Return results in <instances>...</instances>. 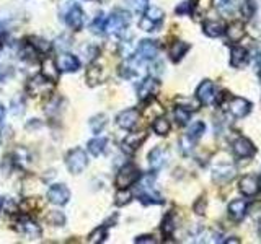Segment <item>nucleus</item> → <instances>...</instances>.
Listing matches in <instances>:
<instances>
[{
  "label": "nucleus",
  "mask_w": 261,
  "mask_h": 244,
  "mask_svg": "<svg viewBox=\"0 0 261 244\" xmlns=\"http://www.w3.org/2000/svg\"><path fill=\"white\" fill-rule=\"evenodd\" d=\"M226 25H224V21H219V20H207L204 21V25H202V29H204V33L209 36V38H219L224 33H226Z\"/></svg>",
  "instance_id": "aec40b11"
},
{
  "label": "nucleus",
  "mask_w": 261,
  "mask_h": 244,
  "mask_svg": "<svg viewBox=\"0 0 261 244\" xmlns=\"http://www.w3.org/2000/svg\"><path fill=\"white\" fill-rule=\"evenodd\" d=\"M136 242H139V244H142V242H146V244H154L155 239H154V236H152V234H144V236H137V238H136Z\"/></svg>",
  "instance_id": "49530a36"
},
{
  "label": "nucleus",
  "mask_w": 261,
  "mask_h": 244,
  "mask_svg": "<svg viewBox=\"0 0 261 244\" xmlns=\"http://www.w3.org/2000/svg\"><path fill=\"white\" fill-rule=\"evenodd\" d=\"M146 138H147L146 132H130V134H127L126 138L122 140L121 149L124 150L126 153L133 155L144 143V140H146Z\"/></svg>",
  "instance_id": "f8f14e48"
},
{
  "label": "nucleus",
  "mask_w": 261,
  "mask_h": 244,
  "mask_svg": "<svg viewBox=\"0 0 261 244\" xmlns=\"http://www.w3.org/2000/svg\"><path fill=\"white\" fill-rule=\"evenodd\" d=\"M193 140L190 138V137H183V138H181L180 140V145H181V152H183L185 155H190L191 152H193Z\"/></svg>",
  "instance_id": "c03bdc74"
},
{
  "label": "nucleus",
  "mask_w": 261,
  "mask_h": 244,
  "mask_svg": "<svg viewBox=\"0 0 261 244\" xmlns=\"http://www.w3.org/2000/svg\"><path fill=\"white\" fill-rule=\"evenodd\" d=\"M226 33L232 41L237 42L245 36V26L242 23H238V21H235V23H232L229 28H226Z\"/></svg>",
  "instance_id": "c85d7f7f"
},
{
  "label": "nucleus",
  "mask_w": 261,
  "mask_h": 244,
  "mask_svg": "<svg viewBox=\"0 0 261 244\" xmlns=\"http://www.w3.org/2000/svg\"><path fill=\"white\" fill-rule=\"evenodd\" d=\"M163 17L165 13L162 9H158V7H147V9L142 12V18L139 20V28L147 33L157 31V28L160 26V23L163 21Z\"/></svg>",
  "instance_id": "20e7f679"
},
{
  "label": "nucleus",
  "mask_w": 261,
  "mask_h": 244,
  "mask_svg": "<svg viewBox=\"0 0 261 244\" xmlns=\"http://www.w3.org/2000/svg\"><path fill=\"white\" fill-rule=\"evenodd\" d=\"M69 5L67 7H62V18L65 21V25H67L70 29H74V31H80L85 25V15H83V10L80 9V5H77L75 2H67Z\"/></svg>",
  "instance_id": "f03ea898"
},
{
  "label": "nucleus",
  "mask_w": 261,
  "mask_h": 244,
  "mask_svg": "<svg viewBox=\"0 0 261 244\" xmlns=\"http://www.w3.org/2000/svg\"><path fill=\"white\" fill-rule=\"evenodd\" d=\"M188 51H190V44L183 42V41H177L170 46L168 54H170V59L173 62H180L181 59L185 57V54L188 53Z\"/></svg>",
  "instance_id": "b1692460"
},
{
  "label": "nucleus",
  "mask_w": 261,
  "mask_h": 244,
  "mask_svg": "<svg viewBox=\"0 0 261 244\" xmlns=\"http://www.w3.org/2000/svg\"><path fill=\"white\" fill-rule=\"evenodd\" d=\"M166 160H168V152H166L163 147H157V149H154L149 153V165H150V169H154V171L162 169L165 166Z\"/></svg>",
  "instance_id": "f3484780"
},
{
  "label": "nucleus",
  "mask_w": 261,
  "mask_h": 244,
  "mask_svg": "<svg viewBox=\"0 0 261 244\" xmlns=\"http://www.w3.org/2000/svg\"><path fill=\"white\" fill-rule=\"evenodd\" d=\"M246 209H248V204H246V201H234V202H230L229 205V215L237 220V221H240L245 215H246Z\"/></svg>",
  "instance_id": "5701e85b"
},
{
  "label": "nucleus",
  "mask_w": 261,
  "mask_h": 244,
  "mask_svg": "<svg viewBox=\"0 0 261 244\" xmlns=\"http://www.w3.org/2000/svg\"><path fill=\"white\" fill-rule=\"evenodd\" d=\"M106 124H108V117L105 114H97V116H93L89 125H90V129L93 134H100L101 130H103L106 127Z\"/></svg>",
  "instance_id": "c756f323"
},
{
  "label": "nucleus",
  "mask_w": 261,
  "mask_h": 244,
  "mask_svg": "<svg viewBox=\"0 0 261 244\" xmlns=\"http://www.w3.org/2000/svg\"><path fill=\"white\" fill-rule=\"evenodd\" d=\"M137 184V197L144 205H150V204H163L162 196L158 194L154 187V176H141V179L136 182Z\"/></svg>",
  "instance_id": "f257e3e1"
},
{
  "label": "nucleus",
  "mask_w": 261,
  "mask_h": 244,
  "mask_svg": "<svg viewBox=\"0 0 261 244\" xmlns=\"http://www.w3.org/2000/svg\"><path fill=\"white\" fill-rule=\"evenodd\" d=\"M248 62V51L245 47H234L232 49V57H230V64L234 67H243Z\"/></svg>",
  "instance_id": "a878e982"
},
{
  "label": "nucleus",
  "mask_w": 261,
  "mask_h": 244,
  "mask_svg": "<svg viewBox=\"0 0 261 244\" xmlns=\"http://www.w3.org/2000/svg\"><path fill=\"white\" fill-rule=\"evenodd\" d=\"M106 236H108V226L106 225H101L98 228H95L90 234H89V242L92 244H97V242H103L106 239Z\"/></svg>",
  "instance_id": "7c9ffc66"
},
{
  "label": "nucleus",
  "mask_w": 261,
  "mask_h": 244,
  "mask_svg": "<svg viewBox=\"0 0 261 244\" xmlns=\"http://www.w3.org/2000/svg\"><path fill=\"white\" fill-rule=\"evenodd\" d=\"M10 113L13 116H17V117L25 113V101L21 100V96H15V98L12 100V103H10Z\"/></svg>",
  "instance_id": "f704fd0d"
},
{
  "label": "nucleus",
  "mask_w": 261,
  "mask_h": 244,
  "mask_svg": "<svg viewBox=\"0 0 261 244\" xmlns=\"http://www.w3.org/2000/svg\"><path fill=\"white\" fill-rule=\"evenodd\" d=\"M141 169L134 166V165H124L121 169L118 176H116V187L118 189H127L129 186H134V184L141 179Z\"/></svg>",
  "instance_id": "39448f33"
},
{
  "label": "nucleus",
  "mask_w": 261,
  "mask_h": 244,
  "mask_svg": "<svg viewBox=\"0 0 261 244\" xmlns=\"http://www.w3.org/2000/svg\"><path fill=\"white\" fill-rule=\"evenodd\" d=\"M256 69H258V73L261 75V53L256 56Z\"/></svg>",
  "instance_id": "de8ad7c7"
},
{
  "label": "nucleus",
  "mask_w": 261,
  "mask_h": 244,
  "mask_svg": "<svg viewBox=\"0 0 261 244\" xmlns=\"http://www.w3.org/2000/svg\"><path fill=\"white\" fill-rule=\"evenodd\" d=\"M204 132H206V125H204V122L196 121L194 124H191V127L188 129L186 137H190V138L193 140V142H196V140L202 137V134H204Z\"/></svg>",
  "instance_id": "2f4dec72"
},
{
  "label": "nucleus",
  "mask_w": 261,
  "mask_h": 244,
  "mask_svg": "<svg viewBox=\"0 0 261 244\" xmlns=\"http://www.w3.org/2000/svg\"><path fill=\"white\" fill-rule=\"evenodd\" d=\"M229 111L232 113V116L237 117V119H243V117L250 114L251 103L246 101L245 98H234L229 105Z\"/></svg>",
  "instance_id": "4468645a"
},
{
  "label": "nucleus",
  "mask_w": 261,
  "mask_h": 244,
  "mask_svg": "<svg viewBox=\"0 0 261 244\" xmlns=\"http://www.w3.org/2000/svg\"><path fill=\"white\" fill-rule=\"evenodd\" d=\"M214 7L219 13L226 15V17H232L237 9V0H214Z\"/></svg>",
  "instance_id": "bb28decb"
},
{
  "label": "nucleus",
  "mask_w": 261,
  "mask_h": 244,
  "mask_svg": "<svg viewBox=\"0 0 261 244\" xmlns=\"http://www.w3.org/2000/svg\"><path fill=\"white\" fill-rule=\"evenodd\" d=\"M137 122H139V111L134 108L121 111V113L116 116V124L124 130H133L137 125Z\"/></svg>",
  "instance_id": "9b49d317"
},
{
  "label": "nucleus",
  "mask_w": 261,
  "mask_h": 244,
  "mask_svg": "<svg viewBox=\"0 0 261 244\" xmlns=\"http://www.w3.org/2000/svg\"><path fill=\"white\" fill-rule=\"evenodd\" d=\"M240 192L243 196L246 197H251V196H256L258 194V190H259V184L258 181L255 179V177H251V176H245L240 179Z\"/></svg>",
  "instance_id": "412c9836"
},
{
  "label": "nucleus",
  "mask_w": 261,
  "mask_h": 244,
  "mask_svg": "<svg viewBox=\"0 0 261 244\" xmlns=\"http://www.w3.org/2000/svg\"><path fill=\"white\" fill-rule=\"evenodd\" d=\"M48 221L51 225L54 226H62L65 223V215L62 212H57V210H53L48 213Z\"/></svg>",
  "instance_id": "a19ab883"
},
{
  "label": "nucleus",
  "mask_w": 261,
  "mask_h": 244,
  "mask_svg": "<svg viewBox=\"0 0 261 244\" xmlns=\"http://www.w3.org/2000/svg\"><path fill=\"white\" fill-rule=\"evenodd\" d=\"M85 78L90 86H95L103 81V70H101V67H98V65H90V67L86 69Z\"/></svg>",
  "instance_id": "cd10ccee"
},
{
  "label": "nucleus",
  "mask_w": 261,
  "mask_h": 244,
  "mask_svg": "<svg viewBox=\"0 0 261 244\" xmlns=\"http://www.w3.org/2000/svg\"><path fill=\"white\" fill-rule=\"evenodd\" d=\"M235 173L237 171L234 165H232V163H226V165H219L212 169V179L219 184H226L235 176Z\"/></svg>",
  "instance_id": "2eb2a0df"
},
{
  "label": "nucleus",
  "mask_w": 261,
  "mask_h": 244,
  "mask_svg": "<svg viewBox=\"0 0 261 244\" xmlns=\"http://www.w3.org/2000/svg\"><path fill=\"white\" fill-rule=\"evenodd\" d=\"M158 54V44L157 41H152V39H144L139 42V46L136 47V54L134 57L139 59L142 62H150L154 61Z\"/></svg>",
  "instance_id": "0eeeda50"
},
{
  "label": "nucleus",
  "mask_w": 261,
  "mask_h": 244,
  "mask_svg": "<svg viewBox=\"0 0 261 244\" xmlns=\"http://www.w3.org/2000/svg\"><path fill=\"white\" fill-rule=\"evenodd\" d=\"M259 238H261V228H259Z\"/></svg>",
  "instance_id": "864d4df0"
},
{
  "label": "nucleus",
  "mask_w": 261,
  "mask_h": 244,
  "mask_svg": "<svg viewBox=\"0 0 261 244\" xmlns=\"http://www.w3.org/2000/svg\"><path fill=\"white\" fill-rule=\"evenodd\" d=\"M17 230L21 234H25L26 238H30V239L41 238V228H39V225L36 223V221L30 220V218H21L18 221V225H17Z\"/></svg>",
  "instance_id": "ddd939ff"
},
{
  "label": "nucleus",
  "mask_w": 261,
  "mask_h": 244,
  "mask_svg": "<svg viewBox=\"0 0 261 244\" xmlns=\"http://www.w3.org/2000/svg\"><path fill=\"white\" fill-rule=\"evenodd\" d=\"M158 88H160V83H158L157 78L146 77L141 81L139 88H137V96H139L141 101H149L158 93Z\"/></svg>",
  "instance_id": "1a4fd4ad"
},
{
  "label": "nucleus",
  "mask_w": 261,
  "mask_h": 244,
  "mask_svg": "<svg viewBox=\"0 0 261 244\" xmlns=\"http://www.w3.org/2000/svg\"><path fill=\"white\" fill-rule=\"evenodd\" d=\"M152 129H154V132L157 135H166L170 132V122L165 119V117H157V119L154 121V124H152Z\"/></svg>",
  "instance_id": "473e14b6"
},
{
  "label": "nucleus",
  "mask_w": 261,
  "mask_h": 244,
  "mask_svg": "<svg viewBox=\"0 0 261 244\" xmlns=\"http://www.w3.org/2000/svg\"><path fill=\"white\" fill-rule=\"evenodd\" d=\"M130 199H133V194L127 190V189H119L116 192V197H114V204L118 207H122L130 202Z\"/></svg>",
  "instance_id": "e433bc0d"
},
{
  "label": "nucleus",
  "mask_w": 261,
  "mask_h": 244,
  "mask_svg": "<svg viewBox=\"0 0 261 244\" xmlns=\"http://www.w3.org/2000/svg\"><path fill=\"white\" fill-rule=\"evenodd\" d=\"M5 205V199L4 197H0V210H2V207Z\"/></svg>",
  "instance_id": "8fccbe9b"
},
{
  "label": "nucleus",
  "mask_w": 261,
  "mask_h": 244,
  "mask_svg": "<svg viewBox=\"0 0 261 244\" xmlns=\"http://www.w3.org/2000/svg\"><path fill=\"white\" fill-rule=\"evenodd\" d=\"M4 119H5V108H4L2 103H0V122H2Z\"/></svg>",
  "instance_id": "09e8293b"
},
{
  "label": "nucleus",
  "mask_w": 261,
  "mask_h": 244,
  "mask_svg": "<svg viewBox=\"0 0 261 244\" xmlns=\"http://www.w3.org/2000/svg\"><path fill=\"white\" fill-rule=\"evenodd\" d=\"M0 77H2V69H0Z\"/></svg>",
  "instance_id": "603ef678"
},
{
  "label": "nucleus",
  "mask_w": 261,
  "mask_h": 244,
  "mask_svg": "<svg viewBox=\"0 0 261 244\" xmlns=\"http://www.w3.org/2000/svg\"><path fill=\"white\" fill-rule=\"evenodd\" d=\"M106 145H108V140L105 137H95V138L89 140V143H86V150H89L93 157H100V155L105 153Z\"/></svg>",
  "instance_id": "393cba45"
},
{
  "label": "nucleus",
  "mask_w": 261,
  "mask_h": 244,
  "mask_svg": "<svg viewBox=\"0 0 261 244\" xmlns=\"http://www.w3.org/2000/svg\"><path fill=\"white\" fill-rule=\"evenodd\" d=\"M234 153L238 158H251L255 155V147L248 138L238 137L234 142Z\"/></svg>",
  "instance_id": "a211bd4d"
},
{
  "label": "nucleus",
  "mask_w": 261,
  "mask_h": 244,
  "mask_svg": "<svg viewBox=\"0 0 261 244\" xmlns=\"http://www.w3.org/2000/svg\"><path fill=\"white\" fill-rule=\"evenodd\" d=\"M196 7V0H186V2H181L177 7V15H193Z\"/></svg>",
  "instance_id": "ea45409f"
},
{
  "label": "nucleus",
  "mask_w": 261,
  "mask_h": 244,
  "mask_svg": "<svg viewBox=\"0 0 261 244\" xmlns=\"http://www.w3.org/2000/svg\"><path fill=\"white\" fill-rule=\"evenodd\" d=\"M240 9H242V13H243L245 18H251L253 15H255L256 7H255V2H253V0H243Z\"/></svg>",
  "instance_id": "37998d69"
},
{
  "label": "nucleus",
  "mask_w": 261,
  "mask_h": 244,
  "mask_svg": "<svg viewBox=\"0 0 261 244\" xmlns=\"http://www.w3.org/2000/svg\"><path fill=\"white\" fill-rule=\"evenodd\" d=\"M173 116H175V121H177L178 124L185 125V124H188V121H190L191 113H190V111L183 109V108L177 106V108H175V113H173Z\"/></svg>",
  "instance_id": "79ce46f5"
},
{
  "label": "nucleus",
  "mask_w": 261,
  "mask_h": 244,
  "mask_svg": "<svg viewBox=\"0 0 261 244\" xmlns=\"http://www.w3.org/2000/svg\"><path fill=\"white\" fill-rule=\"evenodd\" d=\"M173 231H175V220H173V215H166L162 221V233L163 236H171Z\"/></svg>",
  "instance_id": "58836bf2"
},
{
  "label": "nucleus",
  "mask_w": 261,
  "mask_h": 244,
  "mask_svg": "<svg viewBox=\"0 0 261 244\" xmlns=\"http://www.w3.org/2000/svg\"><path fill=\"white\" fill-rule=\"evenodd\" d=\"M51 83H53V81H49V80H46L45 77H38V78H33L30 83H28V91H30L33 96L34 94H45L48 90H49V86H51Z\"/></svg>",
  "instance_id": "4be33fe9"
},
{
  "label": "nucleus",
  "mask_w": 261,
  "mask_h": 244,
  "mask_svg": "<svg viewBox=\"0 0 261 244\" xmlns=\"http://www.w3.org/2000/svg\"><path fill=\"white\" fill-rule=\"evenodd\" d=\"M57 67H59L61 72L72 73V72H77L80 69V61H78L77 56L65 53V54H61L59 59H57Z\"/></svg>",
  "instance_id": "dca6fc26"
},
{
  "label": "nucleus",
  "mask_w": 261,
  "mask_h": 244,
  "mask_svg": "<svg viewBox=\"0 0 261 244\" xmlns=\"http://www.w3.org/2000/svg\"><path fill=\"white\" fill-rule=\"evenodd\" d=\"M30 46L36 51V53H42V54H46L48 51L51 49V44L46 41V39H41V38H31L30 39Z\"/></svg>",
  "instance_id": "c9c22d12"
},
{
  "label": "nucleus",
  "mask_w": 261,
  "mask_h": 244,
  "mask_svg": "<svg viewBox=\"0 0 261 244\" xmlns=\"http://www.w3.org/2000/svg\"><path fill=\"white\" fill-rule=\"evenodd\" d=\"M258 184H259V186H261V174H259V182H258Z\"/></svg>",
  "instance_id": "3c124183"
},
{
  "label": "nucleus",
  "mask_w": 261,
  "mask_h": 244,
  "mask_svg": "<svg viewBox=\"0 0 261 244\" xmlns=\"http://www.w3.org/2000/svg\"><path fill=\"white\" fill-rule=\"evenodd\" d=\"M65 165H67L72 174H80L89 166V157H86L83 149H74L69 152L67 158H65Z\"/></svg>",
  "instance_id": "423d86ee"
},
{
  "label": "nucleus",
  "mask_w": 261,
  "mask_h": 244,
  "mask_svg": "<svg viewBox=\"0 0 261 244\" xmlns=\"http://www.w3.org/2000/svg\"><path fill=\"white\" fill-rule=\"evenodd\" d=\"M194 212L198 213V215H204V212H206V199L204 197H201L199 201L194 204Z\"/></svg>",
  "instance_id": "a18cd8bd"
},
{
  "label": "nucleus",
  "mask_w": 261,
  "mask_h": 244,
  "mask_svg": "<svg viewBox=\"0 0 261 244\" xmlns=\"http://www.w3.org/2000/svg\"><path fill=\"white\" fill-rule=\"evenodd\" d=\"M177 103H178L180 108L190 111V113H193V111H198V109H199V105H201L199 101H194V100H191V98H178Z\"/></svg>",
  "instance_id": "4c0bfd02"
},
{
  "label": "nucleus",
  "mask_w": 261,
  "mask_h": 244,
  "mask_svg": "<svg viewBox=\"0 0 261 244\" xmlns=\"http://www.w3.org/2000/svg\"><path fill=\"white\" fill-rule=\"evenodd\" d=\"M105 28H106V17H105V13H98L95 20L92 21V25H90V29H92V33H95V34H105Z\"/></svg>",
  "instance_id": "72a5a7b5"
},
{
  "label": "nucleus",
  "mask_w": 261,
  "mask_h": 244,
  "mask_svg": "<svg viewBox=\"0 0 261 244\" xmlns=\"http://www.w3.org/2000/svg\"><path fill=\"white\" fill-rule=\"evenodd\" d=\"M48 201L54 205H65L70 201V190L65 184H53L48 189Z\"/></svg>",
  "instance_id": "6e6552de"
},
{
  "label": "nucleus",
  "mask_w": 261,
  "mask_h": 244,
  "mask_svg": "<svg viewBox=\"0 0 261 244\" xmlns=\"http://www.w3.org/2000/svg\"><path fill=\"white\" fill-rule=\"evenodd\" d=\"M59 73H61V70L56 65V62L53 61V59H51V57L45 59V62H42V65H41V75L45 77L46 80L56 83V81L59 80Z\"/></svg>",
  "instance_id": "6ab92c4d"
},
{
  "label": "nucleus",
  "mask_w": 261,
  "mask_h": 244,
  "mask_svg": "<svg viewBox=\"0 0 261 244\" xmlns=\"http://www.w3.org/2000/svg\"><path fill=\"white\" fill-rule=\"evenodd\" d=\"M130 23V13L126 10L116 9L110 17L106 18V28L105 33L110 34H122L126 31V28Z\"/></svg>",
  "instance_id": "7ed1b4c3"
},
{
  "label": "nucleus",
  "mask_w": 261,
  "mask_h": 244,
  "mask_svg": "<svg viewBox=\"0 0 261 244\" xmlns=\"http://www.w3.org/2000/svg\"><path fill=\"white\" fill-rule=\"evenodd\" d=\"M196 98H198L201 105H206V106L214 105L217 93H215V86L212 81H209V80L202 81V83L198 86V90H196Z\"/></svg>",
  "instance_id": "9d476101"
}]
</instances>
